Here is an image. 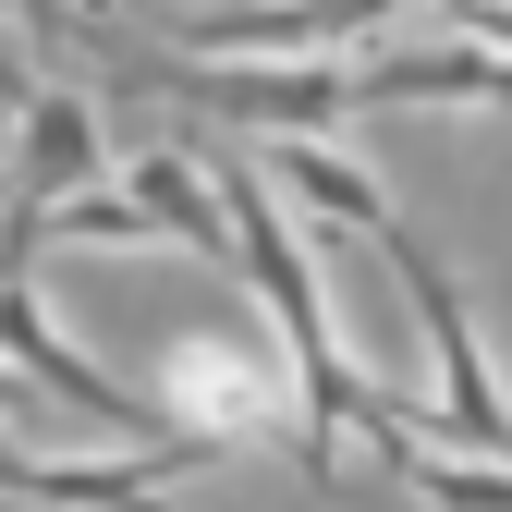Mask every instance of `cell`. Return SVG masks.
Instances as JSON below:
<instances>
[{
    "mask_svg": "<svg viewBox=\"0 0 512 512\" xmlns=\"http://www.w3.org/2000/svg\"><path fill=\"white\" fill-rule=\"evenodd\" d=\"M500 37H512V25H500Z\"/></svg>",
    "mask_w": 512,
    "mask_h": 512,
    "instance_id": "9a60e30c",
    "label": "cell"
},
{
    "mask_svg": "<svg viewBox=\"0 0 512 512\" xmlns=\"http://www.w3.org/2000/svg\"><path fill=\"white\" fill-rule=\"evenodd\" d=\"M13 25H25V49H74L86 13H74V0H13Z\"/></svg>",
    "mask_w": 512,
    "mask_h": 512,
    "instance_id": "7c38bea8",
    "label": "cell"
},
{
    "mask_svg": "<svg viewBox=\"0 0 512 512\" xmlns=\"http://www.w3.org/2000/svg\"><path fill=\"white\" fill-rule=\"evenodd\" d=\"M183 452H293L305 439V391H293V366H269L256 342H220V330H183L159 354V391Z\"/></svg>",
    "mask_w": 512,
    "mask_h": 512,
    "instance_id": "7a4b0ae2",
    "label": "cell"
},
{
    "mask_svg": "<svg viewBox=\"0 0 512 512\" xmlns=\"http://www.w3.org/2000/svg\"><path fill=\"white\" fill-rule=\"evenodd\" d=\"M439 13H452L464 37H488V49H512V37H500V25H512V0H439Z\"/></svg>",
    "mask_w": 512,
    "mask_h": 512,
    "instance_id": "4fadbf2b",
    "label": "cell"
},
{
    "mask_svg": "<svg viewBox=\"0 0 512 512\" xmlns=\"http://www.w3.org/2000/svg\"><path fill=\"white\" fill-rule=\"evenodd\" d=\"M244 159H256V171L281 183V208H305V220H330V232H354V244H391V232H403V208H391V183H378L366 159H342L330 135H256Z\"/></svg>",
    "mask_w": 512,
    "mask_h": 512,
    "instance_id": "52a82bcc",
    "label": "cell"
},
{
    "mask_svg": "<svg viewBox=\"0 0 512 512\" xmlns=\"http://www.w3.org/2000/svg\"><path fill=\"white\" fill-rule=\"evenodd\" d=\"M378 452H391V464H403V476H415L439 512H512V464L488 476V452H439V439H415L403 415L378 427Z\"/></svg>",
    "mask_w": 512,
    "mask_h": 512,
    "instance_id": "9c48e42d",
    "label": "cell"
},
{
    "mask_svg": "<svg viewBox=\"0 0 512 512\" xmlns=\"http://www.w3.org/2000/svg\"><path fill=\"white\" fill-rule=\"evenodd\" d=\"M0 366H13V378H37L49 403H74L86 427H122V439H171V415L135 391V378H110L98 354H74V342H61V317L37 305V281H25V269H0ZM171 452H183V439H171Z\"/></svg>",
    "mask_w": 512,
    "mask_h": 512,
    "instance_id": "3957f363",
    "label": "cell"
},
{
    "mask_svg": "<svg viewBox=\"0 0 512 512\" xmlns=\"http://www.w3.org/2000/svg\"><path fill=\"white\" fill-rule=\"evenodd\" d=\"M403 0H220V13H171L159 37L196 61H342L354 37H391Z\"/></svg>",
    "mask_w": 512,
    "mask_h": 512,
    "instance_id": "277c9868",
    "label": "cell"
},
{
    "mask_svg": "<svg viewBox=\"0 0 512 512\" xmlns=\"http://www.w3.org/2000/svg\"><path fill=\"white\" fill-rule=\"evenodd\" d=\"M37 244H171L159 220H147V196H135V183H74V196H61V208H37Z\"/></svg>",
    "mask_w": 512,
    "mask_h": 512,
    "instance_id": "30bf717a",
    "label": "cell"
},
{
    "mask_svg": "<svg viewBox=\"0 0 512 512\" xmlns=\"http://www.w3.org/2000/svg\"><path fill=\"white\" fill-rule=\"evenodd\" d=\"M0 439H25V378H0Z\"/></svg>",
    "mask_w": 512,
    "mask_h": 512,
    "instance_id": "5bb4252c",
    "label": "cell"
},
{
    "mask_svg": "<svg viewBox=\"0 0 512 512\" xmlns=\"http://www.w3.org/2000/svg\"><path fill=\"white\" fill-rule=\"evenodd\" d=\"M354 98L366 110H512V49H488V37H366Z\"/></svg>",
    "mask_w": 512,
    "mask_h": 512,
    "instance_id": "8992f818",
    "label": "cell"
},
{
    "mask_svg": "<svg viewBox=\"0 0 512 512\" xmlns=\"http://www.w3.org/2000/svg\"><path fill=\"white\" fill-rule=\"evenodd\" d=\"M378 256L403 269V293H415V317H427V366H439V391H427V403H391V415H403L415 439H439V452H488V464H512V378H500L488 342H476L464 281L439 269L415 232H391Z\"/></svg>",
    "mask_w": 512,
    "mask_h": 512,
    "instance_id": "6da1fadb",
    "label": "cell"
},
{
    "mask_svg": "<svg viewBox=\"0 0 512 512\" xmlns=\"http://www.w3.org/2000/svg\"><path fill=\"white\" fill-rule=\"evenodd\" d=\"M37 74H49V61H37V49H25L13 25H0V122H13V110L37 98Z\"/></svg>",
    "mask_w": 512,
    "mask_h": 512,
    "instance_id": "8fae6325",
    "label": "cell"
},
{
    "mask_svg": "<svg viewBox=\"0 0 512 512\" xmlns=\"http://www.w3.org/2000/svg\"><path fill=\"white\" fill-rule=\"evenodd\" d=\"M147 196V220L183 244V256H232V208H220V171L196 159V147H147L135 171H122Z\"/></svg>",
    "mask_w": 512,
    "mask_h": 512,
    "instance_id": "ba28073f",
    "label": "cell"
},
{
    "mask_svg": "<svg viewBox=\"0 0 512 512\" xmlns=\"http://www.w3.org/2000/svg\"><path fill=\"white\" fill-rule=\"evenodd\" d=\"M0 183H13V220H0V269H25L37 256V208H61L74 183H98V98L37 74V98L13 110V159H0Z\"/></svg>",
    "mask_w": 512,
    "mask_h": 512,
    "instance_id": "5b68a950",
    "label": "cell"
}]
</instances>
